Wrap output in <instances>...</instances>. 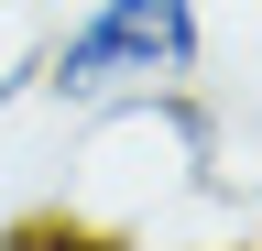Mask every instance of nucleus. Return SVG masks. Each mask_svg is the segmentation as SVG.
I'll use <instances>...</instances> for the list:
<instances>
[{
	"mask_svg": "<svg viewBox=\"0 0 262 251\" xmlns=\"http://www.w3.org/2000/svg\"><path fill=\"white\" fill-rule=\"evenodd\" d=\"M196 77H208V11L196 0H88L33 66V87L55 109H142Z\"/></svg>",
	"mask_w": 262,
	"mask_h": 251,
	"instance_id": "f257e3e1",
	"label": "nucleus"
},
{
	"mask_svg": "<svg viewBox=\"0 0 262 251\" xmlns=\"http://www.w3.org/2000/svg\"><path fill=\"white\" fill-rule=\"evenodd\" d=\"M44 251H164L142 230H44Z\"/></svg>",
	"mask_w": 262,
	"mask_h": 251,
	"instance_id": "f03ea898",
	"label": "nucleus"
},
{
	"mask_svg": "<svg viewBox=\"0 0 262 251\" xmlns=\"http://www.w3.org/2000/svg\"><path fill=\"white\" fill-rule=\"evenodd\" d=\"M0 251H44V230H11V240H0Z\"/></svg>",
	"mask_w": 262,
	"mask_h": 251,
	"instance_id": "7ed1b4c3",
	"label": "nucleus"
}]
</instances>
